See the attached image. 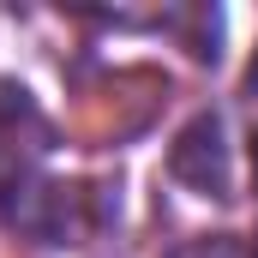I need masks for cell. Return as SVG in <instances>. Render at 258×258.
I'll return each mask as SVG.
<instances>
[{"label":"cell","instance_id":"cell-1","mask_svg":"<svg viewBox=\"0 0 258 258\" xmlns=\"http://www.w3.org/2000/svg\"><path fill=\"white\" fill-rule=\"evenodd\" d=\"M252 258H258V246H252Z\"/></svg>","mask_w":258,"mask_h":258}]
</instances>
